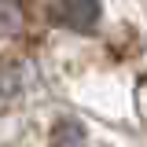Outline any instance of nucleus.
<instances>
[{"instance_id":"1","label":"nucleus","mask_w":147,"mask_h":147,"mask_svg":"<svg viewBox=\"0 0 147 147\" xmlns=\"http://www.w3.org/2000/svg\"><path fill=\"white\" fill-rule=\"evenodd\" d=\"M99 0H55V18L77 33H88L99 22Z\"/></svg>"},{"instance_id":"3","label":"nucleus","mask_w":147,"mask_h":147,"mask_svg":"<svg viewBox=\"0 0 147 147\" xmlns=\"http://www.w3.org/2000/svg\"><path fill=\"white\" fill-rule=\"evenodd\" d=\"M26 30V11L18 0H0V37H18Z\"/></svg>"},{"instance_id":"4","label":"nucleus","mask_w":147,"mask_h":147,"mask_svg":"<svg viewBox=\"0 0 147 147\" xmlns=\"http://www.w3.org/2000/svg\"><path fill=\"white\" fill-rule=\"evenodd\" d=\"M18 88H22V66L18 63H4L0 66V99L15 96Z\"/></svg>"},{"instance_id":"2","label":"nucleus","mask_w":147,"mask_h":147,"mask_svg":"<svg viewBox=\"0 0 147 147\" xmlns=\"http://www.w3.org/2000/svg\"><path fill=\"white\" fill-rule=\"evenodd\" d=\"M52 147H88V140H85V125H81L77 118L55 121V129H52Z\"/></svg>"}]
</instances>
